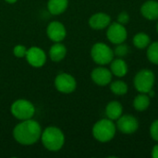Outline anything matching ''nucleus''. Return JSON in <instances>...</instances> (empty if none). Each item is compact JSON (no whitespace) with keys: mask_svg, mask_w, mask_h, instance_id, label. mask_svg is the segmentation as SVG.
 I'll list each match as a JSON object with an SVG mask.
<instances>
[{"mask_svg":"<svg viewBox=\"0 0 158 158\" xmlns=\"http://www.w3.org/2000/svg\"><path fill=\"white\" fill-rule=\"evenodd\" d=\"M67 56V47L65 46L62 42L59 43H54L53 45H51L49 52H48V56L49 58L56 63L61 62Z\"/></svg>","mask_w":158,"mask_h":158,"instance_id":"2eb2a0df","label":"nucleus"},{"mask_svg":"<svg viewBox=\"0 0 158 158\" xmlns=\"http://www.w3.org/2000/svg\"><path fill=\"white\" fill-rule=\"evenodd\" d=\"M152 156L154 158H158V144L154 146L152 151Z\"/></svg>","mask_w":158,"mask_h":158,"instance_id":"bb28decb","label":"nucleus"},{"mask_svg":"<svg viewBox=\"0 0 158 158\" xmlns=\"http://www.w3.org/2000/svg\"><path fill=\"white\" fill-rule=\"evenodd\" d=\"M139 128L138 119L131 115H122L117 121V129L125 134H131Z\"/></svg>","mask_w":158,"mask_h":158,"instance_id":"9b49d317","label":"nucleus"},{"mask_svg":"<svg viewBox=\"0 0 158 158\" xmlns=\"http://www.w3.org/2000/svg\"><path fill=\"white\" fill-rule=\"evenodd\" d=\"M117 126L113 120L103 118L98 120L93 127V136L100 143H107L111 141L116 134Z\"/></svg>","mask_w":158,"mask_h":158,"instance_id":"7ed1b4c3","label":"nucleus"},{"mask_svg":"<svg viewBox=\"0 0 158 158\" xmlns=\"http://www.w3.org/2000/svg\"><path fill=\"white\" fill-rule=\"evenodd\" d=\"M134 87L139 93L148 94L155 84V74L152 70L144 69L140 70L134 77Z\"/></svg>","mask_w":158,"mask_h":158,"instance_id":"423d86ee","label":"nucleus"},{"mask_svg":"<svg viewBox=\"0 0 158 158\" xmlns=\"http://www.w3.org/2000/svg\"><path fill=\"white\" fill-rule=\"evenodd\" d=\"M29 65L33 68H41L46 63L47 55L44 49L39 46H31L28 48L25 56Z\"/></svg>","mask_w":158,"mask_h":158,"instance_id":"1a4fd4ad","label":"nucleus"},{"mask_svg":"<svg viewBox=\"0 0 158 158\" xmlns=\"http://www.w3.org/2000/svg\"><path fill=\"white\" fill-rule=\"evenodd\" d=\"M147 57L150 62L155 65H158V42H154L148 45Z\"/></svg>","mask_w":158,"mask_h":158,"instance_id":"4be33fe9","label":"nucleus"},{"mask_svg":"<svg viewBox=\"0 0 158 158\" xmlns=\"http://www.w3.org/2000/svg\"><path fill=\"white\" fill-rule=\"evenodd\" d=\"M110 70L113 75L120 78L124 77L128 73V65L121 57L113 59L110 62Z\"/></svg>","mask_w":158,"mask_h":158,"instance_id":"a211bd4d","label":"nucleus"},{"mask_svg":"<svg viewBox=\"0 0 158 158\" xmlns=\"http://www.w3.org/2000/svg\"><path fill=\"white\" fill-rule=\"evenodd\" d=\"M111 23L109 15L104 12H98L92 15L89 19V26L94 30H103L108 27Z\"/></svg>","mask_w":158,"mask_h":158,"instance_id":"ddd939ff","label":"nucleus"},{"mask_svg":"<svg viewBox=\"0 0 158 158\" xmlns=\"http://www.w3.org/2000/svg\"><path fill=\"white\" fill-rule=\"evenodd\" d=\"M142 15L148 20L158 19V2L156 0H148L143 4L141 7Z\"/></svg>","mask_w":158,"mask_h":158,"instance_id":"4468645a","label":"nucleus"},{"mask_svg":"<svg viewBox=\"0 0 158 158\" xmlns=\"http://www.w3.org/2000/svg\"><path fill=\"white\" fill-rule=\"evenodd\" d=\"M151 44V39L148 34L144 32H139L135 34L133 37V44L135 47L139 49H144L147 48L148 45Z\"/></svg>","mask_w":158,"mask_h":158,"instance_id":"aec40b11","label":"nucleus"},{"mask_svg":"<svg viewBox=\"0 0 158 158\" xmlns=\"http://www.w3.org/2000/svg\"><path fill=\"white\" fill-rule=\"evenodd\" d=\"M91 56L96 64L104 66L109 64L114 59L115 54L114 50L111 49L106 44L96 43L92 46Z\"/></svg>","mask_w":158,"mask_h":158,"instance_id":"39448f33","label":"nucleus"},{"mask_svg":"<svg viewBox=\"0 0 158 158\" xmlns=\"http://www.w3.org/2000/svg\"><path fill=\"white\" fill-rule=\"evenodd\" d=\"M156 31H157V32H158V22H157V25H156Z\"/></svg>","mask_w":158,"mask_h":158,"instance_id":"c85d7f7f","label":"nucleus"},{"mask_svg":"<svg viewBox=\"0 0 158 158\" xmlns=\"http://www.w3.org/2000/svg\"><path fill=\"white\" fill-rule=\"evenodd\" d=\"M46 35L54 43L63 42L67 36L66 27L62 22L58 20H53L49 22L46 27Z\"/></svg>","mask_w":158,"mask_h":158,"instance_id":"9d476101","label":"nucleus"},{"mask_svg":"<svg viewBox=\"0 0 158 158\" xmlns=\"http://www.w3.org/2000/svg\"><path fill=\"white\" fill-rule=\"evenodd\" d=\"M129 53V46L123 43L117 44V47L114 49V54L115 56H117L118 57H123L125 56L127 54Z\"/></svg>","mask_w":158,"mask_h":158,"instance_id":"5701e85b","label":"nucleus"},{"mask_svg":"<svg viewBox=\"0 0 158 158\" xmlns=\"http://www.w3.org/2000/svg\"><path fill=\"white\" fill-rule=\"evenodd\" d=\"M35 111L34 105L27 99H18L14 101L10 106L11 115L20 121L32 118Z\"/></svg>","mask_w":158,"mask_h":158,"instance_id":"20e7f679","label":"nucleus"},{"mask_svg":"<svg viewBox=\"0 0 158 158\" xmlns=\"http://www.w3.org/2000/svg\"><path fill=\"white\" fill-rule=\"evenodd\" d=\"M56 89L65 94H69L73 93L77 88V81L76 79L69 73L62 72L56 76L54 81Z\"/></svg>","mask_w":158,"mask_h":158,"instance_id":"0eeeda50","label":"nucleus"},{"mask_svg":"<svg viewBox=\"0 0 158 158\" xmlns=\"http://www.w3.org/2000/svg\"><path fill=\"white\" fill-rule=\"evenodd\" d=\"M128 32L124 25L118 22L110 23L107 27L106 37L114 44H118L124 43L127 39Z\"/></svg>","mask_w":158,"mask_h":158,"instance_id":"6e6552de","label":"nucleus"},{"mask_svg":"<svg viewBox=\"0 0 158 158\" xmlns=\"http://www.w3.org/2000/svg\"><path fill=\"white\" fill-rule=\"evenodd\" d=\"M123 113L122 105L118 101H112L106 106V115L111 120H118Z\"/></svg>","mask_w":158,"mask_h":158,"instance_id":"dca6fc26","label":"nucleus"},{"mask_svg":"<svg viewBox=\"0 0 158 158\" xmlns=\"http://www.w3.org/2000/svg\"><path fill=\"white\" fill-rule=\"evenodd\" d=\"M110 90L116 95H124L128 93V85L123 81H115L110 82Z\"/></svg>","mask_w":158,"mask_h":158,"instance_id":"412c9836","label":"nucleus"},{"mask_svg":"<svg viewBox=\"0 0 158 158\" xmlns=\"http://www.w3.org/2000/svg\"><path fill=\"white\" fill-rule=\"evenodd\" d=\"M150 135L156 142H158V119L152 123L150 127Z\"/></svg>","mask_w":158,"mask_h":158,"instance_id":"393cba45","label":"nucleus"},{"mask_svg":"<svg viewBox=\"0 0 158 158\" xmlns=\"http://www.w3.org/2000/svg\"><path fill=\"white\" fill-rule=\"evenodd\" d=\"M69 6V0H48L47 10L50 14L57 16L64 13Z\"/></svg>","mask_w":158,"mask_h":158,"instance_id":"f3484780","label":"nucleus"},{"mask_svg":"<svg viewBox=\"0 0 158 158\" xmlns=\"http://www.w3.org/2000/svg\"><path fill=\"white\" fill-rule=\"evenodd\" d=\"M65 134L61 129L56 126L46 127L41 135L40 141L44 147L50 152H58L65 144Z\"/></svg>","mask_w":158,"mask_h":158,"instance_id":"f03ea898","label":"nucleus"},{"mask_svg":"<svg viewBox=\"0 0 158 158\" xmlns=\"http://www.w3.org/2000/svg\"><path fill=\"white\" fill-rule=\"evenodd\" d=\"M28 48L23 44H17L13 47V55L18 58H23L26 56Z\"/></svg>","mask_w":158,"mask_h":158,"instance_id":"b1692460","label":"nucleus"},{"mask_svg":"<svg viewBox=\"0 0 158 158\" xmlns=\"http://www.w3.org/2000/svg\"><path fill=\"white\" fill-rule=\"evenodd\" d=\"M151 99L148 94L140 93V94H138L133 100V106L137 111H144L149 107Z\"/></svg>","mask_w":158,"mask_h":158,"instance_id":"6ab92c4d","label":"nucleus"},{"mask_svg":"<svg viewBox=\"0 0 158 158\" xmlns=\"http://www.w3.org/2000/svg\"><path fill=\"white\" fill-rule=\"evenodd\" d=\"M130 21V15L126 12V11H123V12H120L118 16V22L122 24V25H125L127 24L128 22Z\"/></svg>","mask_w":158,"mask_h":158,"instance_id":"a878e982","label":"nucleus"},{"mask_svg":"<svg viewBox=\"0 0 158 158\" xmlns=\"http://www.w3.org/2000/svg\"><path fill=\"white\" fill-rule=\"evenodd\" d=\"M112 72L104 67H98L93 69L91 72V78L93 81L99 86H106L112 81Z\"/></svg>","mask_w":158,"mask_h":158,"instance_id":"f8f14e48","label":"nucleus"},{"mask_svg":"<svg viewBox=\"0 0 158 158\" xmlns=\"http://www.w3.org/2000/svg\"><path fill=\"white\" fill-rule=\"evenodd\" d=\"M18 0H5V2H6L7 4H15Z\"/></svg>","mask_w":158,"mask_h":158,"instance_id":"cd10ccee","label":"nucleus"},{"mask_svg":"<svg viewBox=\"0 0 158 158\" xmlns=\"http://www.w3.org/2000/svg\"><path fill=\"white\" fill-rule=\"evenodd\" d=\"M43 129L40 123L33 118L21 120L12 131L14 140L20 145L30 146L35 144L41 139Z\"/></svg>","mask_w":158,"mask_h":158,"instance_id":"f257e3e1","label":"nucleus"}]
</instances>
